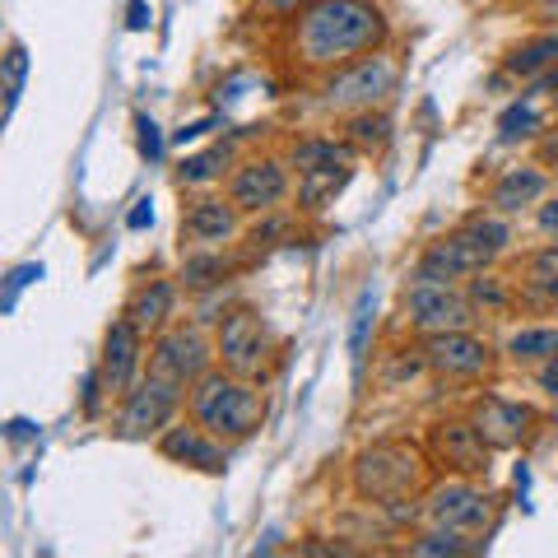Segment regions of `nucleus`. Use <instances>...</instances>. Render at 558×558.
Segmentation results:
<instances>
[{
    "label": "nucleus",
    "mask_w": 558,
    "mask_h": 558,
    "mask_svg": "<svg viewBox=\"0 0 558 558\" xmlns=\"http://www.w3.org/2000/svg\"><path fill=\"white\" fill-rule=\"evenodd\" d=\"M154 223V201H135V209L126 215V229H135V233H145Z\"/></svg>",
    "instance_id": "79ce46f5"
},
{
    "label": "nucleus",
    "mask_w": 558,
    "mask_h": 558,
    "mask_svg": "<svg viewBox=\"0 0 558 558\" xmlns=\"http://www.w3.org/2000/svg\"><path fill=\"white\" fill-rule=\"evenodd\" d=\"M149 24H154L149 0H131V5H126V28H131V33H145Z\"/></svg>",
    "instance_id": "58836bf2"
},
{
    "label": "nucleus",
    "mask_w": 558,
    "mask_h": 558,
    "mask_svg": "<svg viewBox=\"0 0 558 558\" xmlns=\"http://www.w3.org/2000/svg\"><path fill=\"white\" fill-rule=\"evenodd\" d=\"M558 354V326L549 322H526L508 330V340H502V363L508 368H545V363Z\"/></svg>",
    "instance_id": "4be33fe9"
},
{
    "label": "nucleus",
    "mask_w": 558,
    "mask_h": 558,
    "mask_svg": "<svg viewBox=\"0 0 558 558\" xmlns=\"http://www.w3.org/2000/svg\"><path fill=\"white\" fill-rule=\"evenodd\" d=\"M549 186H554V178L545 172V163H535V159L531 163H512L484 186V205L498 209V215H508V219H517V215H526V209H535L539 201H545Z\"/></svg>",
    "instance_id": "a211bd4d"
},
{
    "label": "nucleus",
    "mask_w": 558,
    "mask_h": 558,
    "mask_svg": "<svg viewBox=\"0 0 558 558\" xmlns=\"http://www.w3.org/2000/svg\"><path fill=\"white\" fill-rule=\"evenodd\" d=\"M418 517L428 526H451V531L488 539L498 526V494L484 488V480H470V475H433L424 498H418Z\"/></svg>",
    "instance_id": "39448f33"
},
{
    "label": "nucleus",
    "mask_w": 558,
    "mask_h": 558,
    "mask_svg": "<svg viewBox=\"0 0 558 558\" xmlns=\"http://www.w3.org/2000/svg\"><path fill=\"white\" fill-rule=\"evenodd\" d=\"M465 299L475 303L480 317H512V312H521V293H517V275H498L494 266L480 270L475 279H465Z\"/></svg>",
    "instance_id": "bb28decb"
},
{
    "label": "nucleus",
    "mask_w": 558,
    "mask_h": 558,
    "mask_svg": "<svg viewBox=\"0 0 558 558\" xmlns=\"http://www.w3.org/2000/svg\"><path fill=\"white\" fill-rule=\"evenodd\" d=\"M424 451L438 475H470V480H488L494 465V447L484 442V433L470 424V414H442L433 418L424 433Z\"/></svg>",
    "instance_id": "f8f14e48"
},
{
    "label": "nucleus",
    "mask_w": 558,
    "mask_h": 558,
    "mask_svg": "<svg viewBox=\"0 0 558 558\" xmlns=\"http://www.w3.org/2000/svg\"><path fill=\"white\" fill-rule=\"evenodd\" d=\"M307 0H256L252 5V20H266V24H289Z\"/></svg>",
    "instance_id": "f704fd0d"
},
{
    "label": "nucleus",
    "mask_w": 558,
    "mask_h": 558,
    "mask_svg": "<svg viewBox=\"0 0 558 558\" xmlns=\"http://www.w3.org/2000/svg\"><path fill=\"white\" fill-rule=\"evenodd\" d=\"M215 354H219V368L252 377V381H266L279 363V336L256 307L233 303L215 322Z\"/></svg>",
    "instance_id": "423d86ee"
},
{
    "label": "nucleus",
    "mask_w": 558,
    "mask_h": 558,
    "mask_svg": "<svg viewBox=\"0 0 558 558\" xmlns=\"http://www.w3.org/2000/svg\"><path fill=\"white\" fill-rule=\"evenodd\" d=\"M465 414H470V424L484 433V442L494 447V451L526 447L535 433H539V424H545L531 400H512V396H498V391H480L465 405Z\"/></svg>",
    "instance_id": "2eb2a0df"
},
{
    "label": "nucleus",
    "mask_w": 558,
    "mask_h": 558,
    "mask_svg": "<svg viewBox=\"0 0 558 558\" xmlns=\"http://www.w3.org/2000/svg\"><path fill=\"white\" fill-rule=\"evenodd\" d=\"M340 135L359 149V159H381L396 140V121L387 108H368V112L340 117Z\"/></svg>",
    "instance_id": "a878e982"
},
{
    "label": "nucleus",
    "mask_w": 558,
    "mask_h": 558,
    "mask_svg": "<svg viewBox=\"0 0 558 558\" xmlns=\"http://www.w3.org/2000/svg\"><path fill=\"white\" fill-rule=\"evenodd\" d=\"M154 447H159V457L168 465L196 470V475H229V461H233V442L215 438V433L196 424L191 414H182L178 424H168Z\"/></svg>",
    "instance_id": "f3484780"
},
{
    "label": "nucleus",
    "mask_w": 558,
    "mask_h": 558,
    "mask_svg": "<svg viewBox=\"0 0 558 558\" xmlns=\"http://www.w3.org/2000/svg\"><path fill=\"white\" fill-rule=\"evenodd\" d=\"M545 135V112L535 108V98L521 94L508 112L498 117V140L502 145H517V140H539Z\"/></svg>",
    "instance_id": "2f4dec72"
},
{
    "label": "nucleus",
    "mask_w": 558,
    "mask_h": 558,
    "mask_svg": "<svg viewBox=\"0 0 558 558\" xmlns=\"http://www.w3.org/2000/svg\"><path fill=\"white\" fill-rule=\"evenodd\" d=\"M33 279H43V266H38V260H28V266H14V270H10V279H5V312H14L20 293L33 284Z\"/></svg>",
    "instance_id": "c9c22d12"
},
{
    "label": "nucleus",
    "mask_w": 558,
    "mask_h": 558,
    "mask_svg": "<svg viewBox=\"0 0 558 558\" xmlns=\"http://www.w3.org/2000/svg\"><path fill=\"white\" fill-rule=\"evenodd\" d=\"M377 336V293L363 289L354 303V317H349V363H354V377L363 381V368H368V349Z\"/></svg>",
    "instance_id": "7c9ffc66"
},
{
    "label": "nucleus",
    "mask_w": 558,
    "mask_h": 558,
    "mask_svg": "<svg viewBox=\"0 0 558 558\" xmlns=\"http://www.w3.org/2000/svg\"><path fill=\"white\" fill-rule=\"evenodd\" d=\"M554 65H558V28H539V33H531L526 43L508 47V57H502V75L531 84L535 75H545V70H554Z\"/></svg>",
    "instance_id": "393cba45"
},
{
    "label": "nucleus",
    "mask_w": 558,
    "mask_h": 558,
    "mask_svg": "<svg viewBox=\"0 0 558 558\" xmlns=\"http://www.w3.org/2000/svg\"><path fill=\"white\" fill-rule=\"evenodd\" d=\"M289 168H293V178L299 172H312V168H336V163H359V149L349 145L344 135H303V140H293L289 145Z\"/></svg>",
    "instance_id": "cd10ccee"
},
{
    "label": "nucleus",
    "mask_w": 558,
    "mask_h": 558,
    "mask_svg": "<svg viewBox=\"0 0 558 558\" xmlns=\"http://www.w3.org/2000/svg\"><path fill=\"white\" fill-rule=\"evenodd\" d=\"M178 299H182L178 275L172 279H140V284L126 293V303H121V317H131L154 340L159 330H168L178 322Z\"/></svg>",
    "instance_id": "aec40b11"
},
{
    "label": "nucleus",
    "mask_w": 558,
    "mask_h": 558,
    "mask_svg": "<svg viewBox=\"0 0 558 558\" xmlns=\"http://www.w3.org/2000/svg\"><path fill=\"white\" fill-rule=\"evenodd\" d=\"M517 293L521 312H531V317L558 312V242H545L517 260Z\"/></svg>",
    "instance_id": "6ab92c4d"
},
{
    "label": "nucleus",
    "mask_w": 558,
    "mask_h": 558,
    "mask_svg": "<svg viewBox=\"0 0 558 558\" xmlns=\"http://www.w3.org/2000/svg\"><path fill=\"white\" fill-rule=\"evenodd\" d=\"M535 233L558 242V196H545V201L535 205Z\"/></svg>",
    "instance_id": "e433bc0d"
},
{
    "label": "nucleus",
    "mask_w": 558,
    "mask_h": 558,
    "mask_svg": "<svg viewBox=\"0 0 558 558\" xmlns=\"http://www.w3.org/2000/svg\"><path fill=\"white\" fill-rule=\"evenodd\" d=\"M433 475L438 470H433L424 442L410 438H377L359 447L354 461H349V488L368 508H405V502L424 498Z\"/></svg>",
    "instance_id": "f03ea898"
},
{
    "label": "nucleus",
    "mask_w": 558,
    "mask_h": 558,
    "mask_svg": "<svg viewBox=\"0 0 558 558\" xmlns=\"http://www.w3.org/2000/svg\"><path fill=\"white\" fill-rule=\"evenodd\" d=\"M545 94L558 98V65L545 70V75H535V80H531V89H526V98H545Z\"/></svg>",
    "instance_id": "ea45409f"
},
{
    "label": "nucleus",
    "mask_w": 558,
    "mask_h": 558,
    "mask_svg": "<svg viewBox=\"0 0 558 558\" xmlns=\"http://www.w3.org/2000/svg\"><path fill=\"white\" fill-rule=\"evenodd\" d=\"M535 381H539V391H545L549 400H558V354L545 363V368H535Z\"/></svg>",
    "instance_id": "a19ab883"
},
{
    "label": "nucleus",
    "mask_w": 558,
    "mask_h": 558,
    "mask_svg": "<svg viewBox=\"0 0 558 558\" xmlns=\"http://www.w3.org/2000/svg\"><path fill=\"white\" fill-rule=\"evenodd\" d=\"M400 326L410 336H438V330L480 326V312L465 299V284H424V279H410L400 289Z\"/></svg>",
    "instance_id": "9d476101"
},
{
    "label": "nucleus",
    "mask_w": 558,
    "mask_h": 558,
    "mask_svg": "<svg viewBox=\"0 0 558 558\" xmlns=\"http://www.w3.org/2000/svg\"><path fill=\"white\" fill-rule=\"evenodd\" d=\"M498 266L494 256H488L475 238H470L461 223L442 238H433L424 252L414 256L410 266V279H424V284H465V279H475L480 270Z\"/></svg>",
    "instance_id": "dca6fc26"
},
{
    "label": "nucleus",
    "mask_w": 558,
    "mask_h": 558,
    "mask_svg": "<svg viewBox=\"0 0 558 558\" xmlns=\"http://www.w3.org/2000/svg\"><path fill=\"white\" fill-rule=\"evenodd\" d=\"M24 75H28V47L10 43V51H5V117H14V102L24 94Z\"/></svg>",
    "instance_id": "473e14b6"
},
{
    "label": "nucleus",
    "mask_w": 558,
    "mask_h": 558,
    "mask_svg": "<svg viewBox=\"0 0 558 558\" xmlns=\"http://www.w3.org/2000/svg\"><path fill=\"white\" fill-rule=\"evenodd\" d=\"M94 373L102 381V391L112 396V405L149 373V336L131 317H121V312L108 322V330H102V349H98Z\"/></svg>",
    "instance_id": "ddd939ff"
},
{
    "label": "nucleus",
    "mask_w": 558,
    "mask_h": 558,
    "mask_svg": "<svg viewBox=\"0 0 558 558\" xmlns=\"http://www.w3.org/2000/svg\"><path fill=\"white\" fill-rule=\"evenodd\" d=\"M219 354H215V336L201 326V322H172L168 330L149 340V373H159L178 387H196V381L215 368Z\"/></svg>",
    "instance_id": "9b49d317"
},
{
    "label": "nucleus",
    "mask_w": 558,
    "mask_h": 558,
    "mask_svg": "<svg viewBox=\"0 0 558 558\" xmlns=\"http://www.w3.org/2000/svg\"><path fill=\"white\" fill-rule=\"evenodd\" d=\"M135 145H140V159H145V163L163 159V131H159V121H154L149 112L135 117Z\"/></svg>",
    "instance_id": "72a5a7b5"
},
{
    "label": "nucleus",
    "mask_w": 558,
    "mask_h": 558,
    "mask_svg": "<svg viewBox=\"0 0 558 558\" xmlns=\"http://www.w3.org/2000/svg\"><path fill=\"white\" fill-rule=\"evenodd\" d=\"M391 20L377 0H307L284 24V57L303 75H330L359 57L387 51Z\"/></svg>",
    "instance_id": "f257e3e1"
},
{
    "label": "nucleus",
    "mask_w": 558,
    "mask_h": 558,
    "mask_svg": "<svg viewBox=\"0 0 558 558\" xmlns=\"http://www.w3.org/2000/svg\"><path fill=\"white\" fill-rule=\"evenodd\" d=\"M293 186H299V178H293L284 154H247V159H238V168L229 172V182H223V191L238 201V209L247 219L289 209Z\"/></svg>",
    "instance_id": "1a4fd4ad"
},
{
    "label": "nucleus",
    "mask_w": 558,
    "mask_h": 558,
    "mask_svg": "<svg viewBox=\"0 0 558 558\" xmlns=\"http://www.w3.org/2000/svg\"><path fill=\"white\" fill-rule=\"evenodd\" d=\"M219 126V117H201V121H186L182 131H172V145H191V140H201Z\"/></svg>",
    "instance_id": "4c0bfd02"
},
{
    "label": "nucleus",
    "mask_w": 558,
    "mask_h": 558,
    "mask_svg": "<svg viewBox=\"0 0 558 558\" xmlns=\"http://www.w3.org/2000/svg\"><path fill=\"white\" fill-rule=\"evenodd\" d=\"M233 168H238L233 140H219V145H209L201 154H186V159L178 163V186L182 191H215L219 182H229Z\"/></svg>",
    "instance_id": "b1692460"
},
{
    "label": "nucleus",
    "mask_w": 558,
    "mask_h": 558,
    "mask_svg": "<svg viewBox=\"0 0 558 558\" xmlns=\"http://www.w3.org/2000/svg\"><path fill=\"white\" fill-rule=\"evenodd\" d=\"M461 229L480 242V247L494 256V260H502V256H512V247H517V229H512V219L508 215H498V209H488V205H480V209H470V215L461 219Z\"/></svg>",
    "instance_id": "c756f323"
},
{
    "label": "nucleus",
    "mask_w": 558,
    "mask_h": 558,
    "mask_svg": "<svg viewBox=\"0 0 558 558\" xmlns=\"http://www.w3.org/2000/svg\"><path fill=\"white\" fill-rule=\"evenodd\" d=\"M484 549H488V539L451 531V526H424L418 535H410V545H405V554H414V558H465V554H484Z\"/></svg>",
    "instance_id": "c85d7f7f"
},
{
    "label": "nucleus",
    "mask_w": 558,
    "mask_h": 558,
    "mask_svg": "<svg viewBox=\"0 0 558 558\" xmlns=\"http://www.w3.org/2000/svg\"><path fill=\"white\" fill-rule=\"evenodd\" d=\"M247 266L242 256H233V247H201V252H182V266H178V284L182 293H215L223 284H233L238 270Z\"/></svg>",
    "instance_id": "412c9836"
},
{
    "label": "nucleus",
    "mask_w": 558,
    "mask_h": 558,
    "mask_svg": "<svg viewBox=\"0 0 558 558\" xmlns=\"http://www.w3.org/2000/svg\"><path fill=\"white\" fill-rule=\"evenodd\" d=\"M186 414V387L168 381L159 373H145L135 387L117 400L112 410V438L117 442H159L168 424Z\"/></svg>",
    "instance_id": "0eeeda50"
},
{
    "label": "nucleus",
    "mask_w": 558,
    "mask_h": 558,
    "mask_svg": "<svg viewBox=\"0 0 558 558\" xmlns=\"http://www.w3.org/2000/svg\"><path fill=\"white\" fill-rule=\"evenodd\" d=\"M247 233V215L238 209L229 191H196L182 205V252L201 247H238V238Z\"/></svg>",
    "instance_id": "4468645a"
},
{
    "label": "nucleus",
    "mask_w": 558,
    "mask_h": 558,
    "mask_svg": "<svg viewBox=\"0 0 558 558\" xmlns=\"http://www.w3.org/2000/svg\"><path fill=\"white\" fill-rule=\"evenodd\" d=\"M354 168L359 163H336V168H312V172H299V186H293V209L303 219L322 215L326 205H336L340 191L354 182Z\"/></svg>",
    "instance_id": "5701e85b"
},
{
    "label": "nucleus",
    "mask_w": 558,
    "mask_h": 558,
    "mask_svg": "<svg viewBox=\"0 0 558 558\" xmlns=\"http://www.w3.org/2000/svg\"><path fill=\"white\" fill-rule=\"evenodd\" d=\"M535 24L539 28H558V0H539V5H535Z\"/></svg>",
    "instance_id": "c03bdc74"
},
{
    "label": "nucleus",
    "mask_w": 558,
    "mask_h": 558,
    "mask_svg": "<svg viewBox=\"0 0 558 558\" xmlns=\"http://www.w3.org/2000/svg\"><path fill=\"white\" fill-rule=\"evenodd\" d=\"M418 349H424L428 377L438 381H457V387H475V381H488L502 363V349L494 340H484L475 326L461 330H438V336H418Z\"/></svg>",
    "instance_id": "6e6552de"
},
{
    "label": "nucleus",
    "mask_w": 558,
    "mask_h": 558,
    "mask_svg": "<svg viewBox=\"0 0 558 558\" xmlns=\"http://www.w3.org/2000/svg\"><path fill=\"white\" fill-rule=\"evenodd\" d=\"M539 163L558 172V131H545V135H539Z\"/></svg>",
    "instance_id": "37998d69"
},
{
    "label": "nucleus",
    "mask_w": 558,
    "mask_h": 558,
    "mask_svg": "<svg viewBox=\"0 0 558 558\" xmlns=\"http://www.w3.org/2000/svg\"><path fill=\"white\" fill-rule=\"evenodd\" d=\"M535 5H539V0H535Z\"/></svg>",
    "instance_id": "a18cd8bd"
},
{
    "label": "nucleus",
    "mask_w": 558,
    "mask_h": 558,
    "mask_svg": "<svg viewBox=\"0 0 558 558\" xmlns=\"http://www.w3.org/2000/svg\"><path fill=\"white\" fill-rule=\"evenodd\" d=\"M186 414L196 418V424H205L215 438L242 447L266 424V391H260V381L238 377L215 363V368L186 391Z\"/></svg>",
    "instance_id": "7ed1b4c3"
},
{
    "label": "nucleus",
    "mask_w": 558,
    "mask_h": 558,
    "mask_svg": "<svg viewBox=\"0 0 558 558\" xmlns=\"http://www.w3.org/2000/svg\"><path fill=\"white\" fill-rule=\"evenodd\" d=\"M400 84V65L391 51H373V57H359L330 75H317V108L326 117H354V112H368V108H387L391 94Z\"/></svg>",
    "instance_id": "20e7f679"
}]
</instances>
